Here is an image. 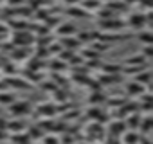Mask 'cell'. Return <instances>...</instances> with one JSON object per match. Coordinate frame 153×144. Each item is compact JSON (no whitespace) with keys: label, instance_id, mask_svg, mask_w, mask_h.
Masks as SVG:
<instances>
[{"label":"cell","instance_id":"6da1fadb","mask_svg":"<svg viewBox=\"0 0 153 144\" xmlns=\"http://www.w3.org/2000/svg\"><path fill=\"white\" fill-rule=\"evenodd\" d=\"M13 103V96L9 94H0V105H11Z\"/></svg>","mask_w":153,"mask_h":144}]
</instances>
